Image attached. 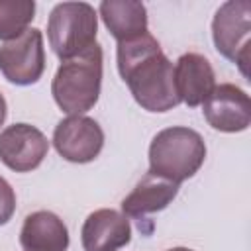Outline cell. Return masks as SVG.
Returning <instances> with one entry per match:
<instances>
[{
	"label": "cell",
	"instance_id": "1",
	"mask_svg": "<svg viewBox=\"0 0 251 251\" xmlns=\"http://www.w3.org/2000/svg\"><path fill=\"white\" fill-rule=\"evenodd\" d=\"M116 59L120 76L143 110L169 112L180 104L173 78V63L149 31L118 41Z\"/></svg>",
	"mask_w": 251,
	"mask_h": 251
},
{
	"label": "cell",
	"instance_id": "2",
	"mask_svg": "<svg viewBox=\"0 0 251 251\" xmlns=\"http://www.w3.org/2000/svg\"><path fill=\"white\" fill-rule=\"evenodd\" d=\"M102 61L104 53L98 43L76 57L61 61L51 82V94L65 114L82 116L94 108L102 86Z\"/></svg>",
	"mask_w": 251,
	"mask_h": 251
},
{
	"label": "cell",
	"instance_id": "3",
	"mask_svg": "<svg viewBox=\"0 0 251 251\" xmlns=\"http://www.w3.org/2000/svg\"><path fill=\"white\" fill-rule=\"evenodd\" d=\"M206 161L202 135L186 126L161 129L149 145V173L176 184L194 176Z\"/></svg>",
	"mask_w": 251,
	"mask_h": 251
},
{
	"label": "cell",
	"instance_id": "4",
	"mask_svg": "<svg viewBox=\"0 0 251 251\" xmlns=\"http://www.w3.org/2000/svg\"><path fill=\"white\" fill-rule=\"evenodd\" d=\"M98 14L88 2H61L47 20V39L53 53L67 61L96 43Z\"/></svg>",
	"mask_w": 251,
	"mask_h": 251
},
{
	"label": "cell",
	"instance_id": "5",
	"mask_svg": "<svg viewBox=\"0 0 251 251\" xmlns=\"http://www.w3.org/2000/svg\"><path fill=\"white\" fill-rule=\"evenodd\" d=\"M212 39L216 51L239 67L241 75L249 76V45H251V2H224L212 20Z\"/></svg>",
	"mask_w": 251,
	"mask_h": 251
},
{
	"label": "cell",
	"instance_id": "6",
	"mask_svg": "<svg viewBox=\"0 0 251 251\" xmlns=\"http://www.w3.org/2000/svg\"><path fill=\"white\" fill-rule=\"evenodd\" d=\"M45 71L43 33L37 27H27L16 39L0 45V73L18 86L35 84Z\"/></svg>",
	"mask_w": 251,
	"mask_h": 251
},
{
	"label": "cell",
	"instance_id": "7",
	"mask_svg": "<svg viewBox=\"0 0 251 251\" xmlns=\"http://www.w3.org/2000/svg\"><path fill=\"white\" fill-rule=\"evenodd\" d=\"M53 145L65 161L78 165L90 163L104 147V131L88 116H69L55 126Z\"/></svg>",
	"mask_w": 251,
	"mask_h": 251
},
{
	"label": "cell",
	"instance_id": "8",
	"mask_svg": "<svg viewBox=\"0 0 251 251\" xmlns=\"http://www.w3.org/2000/svg\"><path fill=\"white\" fill-rule=\"evenodd\" d=\"M49 141L29 124H12L0 131V161L14 173H29L47 157Z\"/></svg>",
	"mask_w": 251,
	"mask_h": 251
},
{
	"label": "cell",
	"instance_id": "9",
	"mask_svg": "<svg viewBox=\"0 0 251 251\" xmlns=\"http://www.w3.org/2000/svg\"><path fill=\"white\" fill-rule=\"evenodd\" d=\"M202 112L206 122L224 133L245 131L251 124L249 94L231 82L214 86L210 96L202 102Z\"/></svg>",
	"mask_w": 251,
	"mask_h": 251
},
{
	"label": "cell",
	"instance_id": "10",
	"mask_svg": "<svg viewBox=\"0 0 251 251\" xmlns=\"http://www.w3.org/2000/svg\"><path fill=\"white\" fill-rule=\"evenodd\" d=\"M131 239V226L127 216L112 208H100L86 216L80 241L84 251H118Z\"/></svg>",
	"mask_w": 251,
	"mask_h": 251
},
{
	"label": "cell",
	"instance_id": "11",
	"mask_svg": "<svg viewBox=\"0 0 251 251\" xmlns=\"http://www.w3.org/2000/svg\"><path fill=\"white\" fill-rule=\"evenodd\" d=\"M175 88L188 108L200 106L216 86V75L210 61L200 53H184L173 67Z\"/></svg>",
	"mask_w": 251,
	"mask_h": 251
},
{
	"label": "cell",
	"instance_id": "12",
	"mask_svg": "<svg viewBox=\"0 0 251 251\" xmlns=\"http://www.w3.org/2000/svg\"><path fill=\"white\" fill-rule=\"evenodd\" d=\"M178 186L180 184L147 171L135 188L122 200V212L129 218H143L147 214L161 212L176 198Z\"/></svg>",
	"mask_w": 251,
	"mask_h": 251
},
{
	"label": "cell",
	"instance_id": "13",
	"mask_svg": "<svg viewBox=\"0 0 251 251\" xmlns=\"http://www.w3.org/2000/svg\"><path fill=\"white\" fill-rule=\"evenodd\" d=\"M20 245L24 251H67L69 229L57 214L37 210L25 216L20 231Z\"/></svg>",
	"mask_w": 251,
	"mask_h": 251
},
{
	"label": "cell",
	"instance_id": "14",
	"mask_svg": "<svg viewBox=\"0 0 251 251\" xmlns=\"http://www.w3.org/2000/svg\"><path fill=\"white\" fill-rule=\"evenodd\" d=\"M98 14L118 41L131 39L147 31V8L137 0H104L98 6Z\"/></svg>",
	"mask_w": 251,
	"mask_h": 251
},
{
	"label": "cell",
	"instance_id": "15",
	"mask_svg": "<svg viewBox=\"0 0 251 251\" xmlns=\"http://www.w3.org/2000/svg\"><path fill=\"white\" fill-rule=\"evenodd\" d=\"M33 18V0H0V39H16L27 29Z\"/></svg>",
	"mask_w": 251,
	"mask_h": 251
},
{
	"label": "cell",
	"instance_id": "16",
	"mask_svg": "<svg viewBox=\"0 0 251 251\" xmlns=\"http://www.w3.org/2000/svg\"><path fill=\"white\" fill-rule=\"evenodd\" d=\"M16 212V192L12 184L0 176V226L8 224Z\"/></svg>",
	"mask_w": 251,
	"mask_h": 251
},
{
	"label": "cell",
	"instance_id": "17",
	"mask_svg": "<svg viewBox=\"0 0 251 251\" xmlns=\"http://www.w3.org/2000/svg\"><path fill=\"white\" fill-rule=\"evenodd\" d=\"M6 114H8V106H6V100H4V96L0 92V126L6 122Z\"/></svg>",
	"mask_w": 251,
	"mask_h": 251
},
{
	"label": "cell",
	"instance_id": "18",
	"mask_svg": "<svg viewBox=\"0 0 251 251\" xmlns=\"http://www.w3.org/2000/svg\"><path fill=\"white\" fill-rule=\"evenodd\" d=\"M167 251H192L188 247H173V249H167Z\"/></svg>",
	"mask_w": 251,
	"mask_h": 251
}]
</instances>
